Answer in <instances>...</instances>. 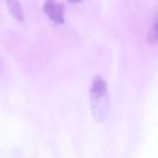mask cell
I'll return each mask as SVG.
<instances>
[{"mask_svg": "<svg viewBox=\"0 0 158 158\" xmlns=\"http://www.w3.org/2000/svg\"><path fill=\"white\" fill-rule=\"evenodd\" d=\"M0 70H1V64H0Z\"/></svg>", "mask_w": 158, "mask_h": 158, "instance_id": "obj_5", "label": "cell"}, {"mask_svg": "<svg viewBox=\"0 0 158 158\" xmlns=\"http://www.w3.org/2000/svg\"><path fill=\"white\" fill-rule=\"evenodd\" d=\"M8 6H9L10 10L12 11V13L16 16L18 19H23L24 18V11L22 9V6L19 1H8Z\"/></svg>", "mask_w": 158, "mask_h": 158, "instance_id": "obj_4", "label": "cell"}, {"mask_svg": "<svg viewBox=\"0 0 158 158\" xmlns=\"http://www.w3.org/2000/svg\"><path fill=\"white\" fill-rule=\"evenodd\" d=\"M90 101L95 119L103 121L110 114V95L107 84L101 75H94L90 88Z\"/></svg>", "mask_w": 158, "mask_h": 158, "instance_id": "obj_1", "label": "cell"}, {"mask_svg": "<svg viewBox=\"0 0 158 158\" xmlns=\"http://www.w3.org/2000/svg\"><path fill=\"white\" fill-rule=\"evenodd\" d=\"M147 38L151 42L158 41V8L156 9L153 19H152L151 26H149L148 33H147Z\"/></svg>", "mask_w": 158, "mask_h": 158, "instance_id": "obj_3", "label": "cell"}, {"mask_svg": "<svg viewBox=\"0 0 158 158\" xmlns=\"http://www.w3.org/2000/svg\"><path fill=\"white\" fill-rule=\"evenodd\" d=\"M44 9L51 20L56 23L64 21V6L54 0H48L44 5Z\"/></svg>", "mask_w": 158, "mask_h": 158, "instance_id": "obj_2", "label": "cell"}]
</instances>
